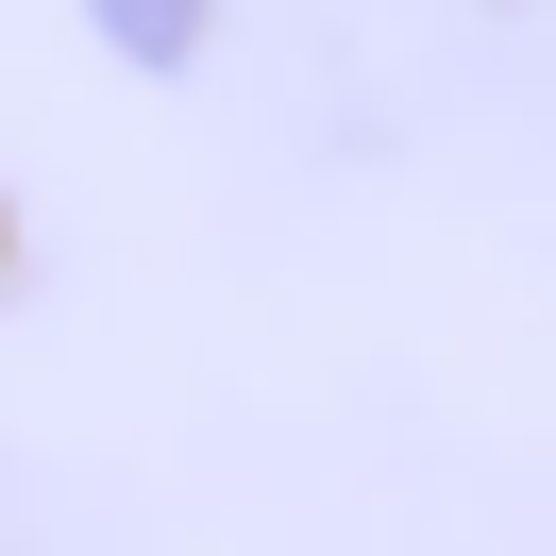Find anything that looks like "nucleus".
<instances>
[{"label": "nucleus", "mask_w": 556, "mask_h": 556, "mask_svg": "<svg viewBox=\"0 0 556 556\" xmlns=\"http://www.w3.org/2000/svg\"><path fill=\"white\" fill-rule=\"evenodd\" d=\"M85 17H102V35L136 51V68H169V51H203V0H85Z\"/></svg>", "instance_id": "f257e3e1"}]
</instances>
